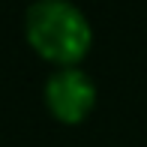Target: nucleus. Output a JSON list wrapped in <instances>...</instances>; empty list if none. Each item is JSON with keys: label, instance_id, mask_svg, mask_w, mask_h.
<instances>
[{"label": "nucleus", "instance_id": "1", "mask_svg": "<svg viewBox=\"0 0 147 147\" xmlns=\"http://www.w3.org/2000/svg\"><path fill=\"white\" fill-rule=\"evenodd\" d=\"M24 39L45 63L72 69L90 54L93 27L69 0H33L24 12Z\"/></svg>", "mask_w": 147, "mask_h": 147}, {"label": "nucleus", "instance_id": "2", "mask_svg": "<svg viewBox=\"0 0 147 147\" xmlns=\"http://www.w3.org/2000/svg\"><path fill=\"white\" fill-rule=\"evenodd\" d=\"M45 108L66 126L84 123L96 108V84L84 69H54L45 81Z\"/></svg>", "mask_w": 147, "mask_h": 147}]
</instances>
